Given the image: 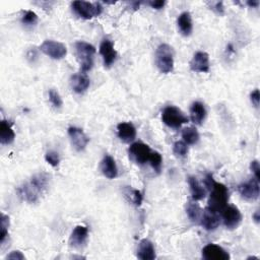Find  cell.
I'll use <instances>...</instances> for the list:
<instances>
[{
  "label": "cell",
  "mask_w": 260,
  "mask_h": 260,
  "mask_svg": "<svg viewBox=\"0 0 260 260\" xmlns=\"http://www.w3.org/2000/svg\"><path fill=\"white\" fill-rule=\"evenodd\" d=\"M49 181H50V175L47 173L43 172L32 176L29 182L19 187V196L29 203L37 202L41 195L47 190Z\"/></svg>",
  "instance_id": "6da1fadb"
},
{
  "label": "cell",
  "mask_w": 260,
  "mask_h": 260,
  "mask_svg": "<svg viewBox=\"0 0 260 260\" xmlns=\"http://www.w3.org/2000/svg\"><path fill=\"white\" fill-rule=\"evenodd\" d=\"M210 195L208 199V208L214 209L218 213L223 211L227 206L228 200H229V190L222 184L214 181L213 185L209 188Z\"/></svg>",
  "instance_id": "7a4b0ae2"
},
{
  "label": "cell",
  "mask_w": 260,
  "mask_h": 260,
  "mask_svg": "<svg viewBox=\"0 0 260 260\" xmlns=\"http://www.w3.org/2000/svg\"><path fill=\"white\" fill-rule=\"evenodd\" d=\"M76 55L80 63V70L83 73L90 71L94 66V56L96 48L90 43L78 41L75 44Z\"/></svg>",
  "instance_id": "3957f363"
},
{
  "label": "cell",
  "mask_w": 260,
  "mask_h": 260,
  "mask_svg": "<svg viewBox=\"0 0 260 260\" xmlns=\"http://www.w3.org/2000/svg\"><path fill=\"white\" fill-rule=\"evenodd\" d=\"M156 63L162 73H170L174 69V50L168 44H161L156 51Z\"/></svg>",
  "instance_id": "277c9868"
},
{
  "label": "cell",
  "mask_w": 260,
  "mask_h": 260,
  "mask_svg": "<svg viewBox=\"0 0 260 260\" xmlns=\"http://www.w3.org/2000/svg\"><path fill=\"white\" fill-rule=\"evenodd\" d=\"M162 120L168 127L177 129L188 122V117L179 108L168 106L162 111Z\"/></svg>",
  "instance_id": "5b68a950"
},
{
  "label": "cell",
  "mask_w": 260,
  "mask_h": 260,
  "mask_svg": "<svg viewBox=\"0 0 260 260\" xmlns=\"http://www.w3.org/2000/svg\"><path fill=\"white\" fill-rule=\"evenodd\" d=\"M72 10L79 18L85 20H91L95 16L100 15L103 11V7L99 2H88V1H73L71 3Z\"/></svg>",
  "instance_id": "8992f818"
},
{
  "label": "cell",
  "mask_w": 260,
  "mask_h": 260,
  "mask_svg": "<svg viewBox=\"0 0 260 260\" xmlns=\"http://www.w3.org/2000/svg\"><path fill=\"white\" fill-rule=\"evenodd\" d=\"M152 153L150 146L143 142H135L129 148V156L137 165H144L149 162Z\"/></svg>",
  "instance_id": "52a82bcc"
},
{
  "label": "cell",
  "mask_w": 260,
  "mask_h": 260,
  "mask_svg": "<svg viewBox=\"0 0 260 260\" xmlns=\"http://www.w3.org/2000/svg\"><path fill=\"white\" fill-rule=\"evenodd\" d=\"M40 50L47 56L56 60L63 59L67 54V49L65 47V45L53 40L45 41L41 45Z\"/></svg>",
  "instance_id": "ba28073f"
},
{
  "label": "cell",
  "mask_w": 260,
  "mask_h": 260,
  "mask_svg": "<svg viewBox=\"0 0 260 260\" xmlns=\"http://www.w3.org/2000/svg\"><path fill=\"white\" fill-rule=\"evenodd\" d=\"M242 214L238 207L234 205H227L223 210V220L227 229H237L242 222Z\"/></svg>",
  "instance_id": "9c48e42d"
},
{
  "label": "cell",
  "mask_w": 260,
  "mask_h": 260,
  "mask_svg": "<svg viewBox=\"0 0 260 260\" xmlns=\"http://www.w3.org/2000/svg\"><path fill=\"white\" fill-rule=\"evenodd\" d=\"M238 191L242 198L248 201H254L259 197V181L251 179L248 182L242 183L238 186Z\"/></svg>",
  "instance_id": "30bf717a"
},
{
  "label": "cell",
  "mask_w": 260,
  "mask_h": 260,
  "mask_svg": "<svg viewBox=\"0 0 260 260\" xmlns=\"http://www.w3.org/2000/svg\"><path fill=\"white\" fill-rule=\"evenodd\" d=\"M68 135L70 137L71 143L73 148L77 152L84 151L90 141V138L88 135L84 132L83 129L77 128V127H69L68 128Z\"/></svg>",
  "instance_id": "8fae6325"
},
{
  "label": "cell",
  "mask_w": 260,
  "mask_h": 260,
  "mask_svg": "<svg viewBox=\"0 0 260 260\" xmlns=\"http://www.w3.org/2000/svg\"><path fill=\"white\" fill-rule=\"evenodd\" d=\"M200 222L206 231H215L221 224V217L218 211L207 207L203 211Z\"/></svg>",
  "instance_id": "7c38bea8"
},
{
  "label": "cell",
  "mask_w": 260,
  "mask_h": 260,
  "mask_svg": "<svg viewBox=\"0 0 260 260\" xmlns=\"http://www.w3.org/2000/svg\"><path fill=\"white\" fill-rule=\"evenodd\" d=\"M202 256L206 260H228L230 259V254L223 247L216 244H207L202 249Z\"/></svg>",
  "instance_id": "4fadbf2b"
},
{
  "label": "cell",
  "mask_w": 260,
  "mask_h": 260,
  "mask_svg": "<svg viewBox=\"0 0 260 260\" xmlns=\"http://www.w3.org/2000/svg\"><path fill=\"white\" fill-rule=\"evenodd\" d=\"M100 54L103 57L105 67L108 68L112 66V64L115 62L117 57V52L115 49H114L113 43L108 39L102 41L100 45Z\"/></svg>",
  "instance_id": "5bb4252c"
},
{
  "label": "cell",
  "mask_w": 260,
  "mask_h": 260,
  "mask_svg": "<svg viewBox=\"0 0 260 260\" xmlns=\"http://www.w3.org/2000/svg\"><path fill=\"white\" fill-rule=\"evenodd\" d=\"M190 68L194 72H208L209 71V56L205 52L195 53L190 61Z\"/></svg>",
  "instance_id": "9a60e30c"
},
{
  "label": "cell",
  "mask_w": 260,
  "mask_h": 260,
  "mask_svg": "<svg viewBox=\"0 0 260 260\" xmlns=\"http://www.w3.org/2000/svg\"><path fill=\"white\" fill-rule=\"evenodd\" d=\"M117 134L120 140L125 143H129L135 139L136 129L132 123L121 122L117 125Z\"/></svg>",
  "instance_id": "2e32d148"
},
{
  "label": "cell",
  "mask_w": 260,
  "mask_h": 260,
  "mask_svg": "<svg viewBox=\"0 0 260 260\" xmlns=\"http://www.w3.org/2000/svg\"><path fill=\"white\" fill-rule=\"evenodd\" d=\"M89 237V229L85 226H77L72 231L69 238V243L72 247L78 248L84 245Z\"/></svg>",
  "instance_id": "e0dca14e"
},
{
  "label": "cell",
  "mask_w": 260,
  "mask_h": 260,
  "mask_svg": "<svg viewBox=\"0 0 260 260\" xmlns=\"http://www.w3.org/2000/svg\"><path fill=\"white\" fill-rule=\"evenodd\" d=\"M70 85L76 94L85 93L90 87V78L86 75V73H75L70 78Z\"/></svg>",
  "instance_id": "ac0fdd59"
},
{
  "label": "cell",
  "mask_w": 260,
  "mask_h": 260,
  "mask_svg": "<svg viewBox=\"0 0 260 260\" xmlns=\"http://www.w3.org/2000/svg\"><path fill=\"white\" fill-rule=\"evenodd\" d=\"M137 257L141 260H153L156 258L154 244L150 240L143 239L139 242L137 248Z\"/></svg>",
  "instance_id": "d6986e66"
},
{
  "label": "cell",
  "mask_w": 260,
  "mask_h": 260,
  "mask_svg": "<svg viewBox=\"0 0 260 260\" xmlns=\"http://www.w3.org/2000/svg\"><path fill=\"white\" fill-rule=\"evenodd\" d=\"M101 171L108 179H114L118 176V168L116 162L111 156L106 155L101 162Z\"/></svg>",
  "instance_id": "ffe728a7"
},
{
  "label": "cell",
  "mask_w": 260,
  "mask_h": 260,
  "mask_svg": "<svg viewBox=\"0 0 260 260\" xmlns=\"http://www.w3.org/2000/svg\"><path fill=\"white\" fill-rule=\"evenodd\" d=\"M206 109L201 102H194L190 107V117L194 124L200 125L205 120Z\"/></svg>",
  "instance_id": "44dd1931"
},
{
  "label": "cell",
  "mask_w": 260,
  "mask_h": 260,
  "mask_svg": "<svg viewBox=\"0 0 260 260\" xmlns=\"http://www.w3.org/2000/svg\"><path fill=\"white\" fill-rule=\"evenodd\" d=\"M177 24H178L179 31L181 32V34L183 36L188 37L192 34L193 25H192L191 14L189 12L185 11V12H182L180 15H179Z\"/></svg>",
  "instance_id": "7402d4cb"
},
{
  "label": "cell",
  "mask_w": 260,
  "mask_h": 260,
  "mask_svg": "<svg viewBox=\"0 0 260 260\" xmlns=\"http://www.w3.org/2000/svg\"><path fill=\"white\" fill-rule=\"evenodd\" d=\"M15 134L11 124L6 120H2L0 123V142L1 144H10L13 142Z\"/></svg>",
  "instance_id": "603a6c76"
},
{
  "label": "cell",
  "mask_w": 260,
  "mask_h": 260,
  "mask_svg": "<svg viewBox=\"0 0 260 260\" xmlns=\"http://www.w3.org/2000/svg\"><path fill=\"white\" fill-rule=\"evenodd\" d=\"M188 184L190 187V192L192 195V199L194 201L201 200L205 197V190L198 182V180L195 177L190 176L188 178Z\"/></svg>",
  "instance_id": "cb8c5ba5"
},
{
  "label": "cell",
  "mask_w": 260,
  "mask_h": 260,
  "mask_svg": "<svg viewBox=\"0 0 260 260\" xmlns=\"http://www.w3.org/2000/svg\"><path fill=\"white\" fill-rule=\"evenodd\" d=\"M182 138L185 143L187 144H195L199 140V133L196 128L194 127H187L182 130Z\"/></svg>",
  "instance_id": "d4e9b609"
},
{
  "label": "cell",
  "mask_w": 260,
  "mask_h": 260,
  "mask_svg": "<svg viewBox=\"0 0 260 260\" xmlns=\"http://www.w3.org/2000/svg\"><path fill=\"white\" fill-rule=\"evenodd\" d=\"M186 213H187L189 220L192 223L199 222L201 219V216H202V210H201L199 204L196 202H190L187 206Z\"/></svg>",
  "instance_id": "484cf974"
},
{
  "label": "cell",
  "mask_w": 260,
  "mask_h": 260,
  "mask_svg": "<svg viewBox=\"0 0 260 260\" xmlns=\"http://www.w3.org/2000/svg\"><path fill=\"white\" fill-rule=\"evenodd\" d=\"M123 193L125 194V196L128 198V200L131 201L136 206H139L141 204L143 197H142V194L139 190H136V189H133L131 187L126 186L123 189Z\"/></svg>",
  "instance_id": "4316f807"
},
{
  "label": "cell",
  "mask_w": 260,
  "mask_h": 260,
  "mask_svg": "<svg viewBox=\"0 0 260 260\" xmlns=\"http://www.w3.org/2000/svg\"><path fill=\"white\" fill-rule=\"evenodd\" d=\"M22 23L25 26H35L38 23V15L32 10H28L22 16Z\"/></svg>",
  "instance_id": "83f0119b"
},
{
  "label": "cell",
  "mask_w": 260,
  "mask_h": 260,
  "mask_svg": "<svg viewBox=\"0 0 260 260\" xmlns=\"http://www.w3.org/2000/svg\"><path fill=\"white\" fill-rule=\"evenodd\" d=\"M188 144L184 141H176L173 146V152L177 157L184 158L188 153Z\"/></svg>",
  "instance_id": "f1b7e54d"
},
{
  "label": "cell",
  "mask_w": 260,
  "mask_h": 260,
  "mask_svg": "<svg viewBox=\"0 0 260 260\" xmlns=\"http://www.w3.org/2000/svg\"><path fill=\"white\" fill-rule=\"evenodd\" d=\"M9 228V218L4 214L1 215V232H0V243L3 244L8 236Z\"/></svg>",
  "instance_id": "f546056e"
},
{
  "label": "cell",
  "mask_w": 260,
  "mask_h": 260,
  "mask_svg": "<svg viewBox=\"0 0 260 260\" xmlns=\"http://www.w3.org/2000/svg\"><path fill=\"white\" fill-rule=\"evenodd\" d=\"M150 164L153 167V169L157 172L160 173L161 169H162V159L160 153L158 152H153L150 158Z\"/></svg>",
  "instance_id": "4dcf8cb0"
},
{
  "label": "cell",
  "mask_w": 260,
  "mask_h": 260,
  "mask_svg": "<svg viewBox=\"0 0 260 260\" xmlns=\"http://www.w3.org/2000/svg\"><path fill=\"white\" fill-rule=\"evenodd\" d=\"M49 100H50L51 104L57 109L61 108L63 105V102H62V99H61L59 93L55 91L54 89H51L50 91H49Z\"/></svg>",
  "instance_id": "1f68e13d"
},
{
  "label": "cell",
  "mask_w": 260,
  "mask_h": 260,
  "mask_svg": "<svg viewBox=\"0 0 260 260\" xmlns=\"http://www.w3.org/2000/svg\"><path fill=\"white\" fill-rule=\"evenodd\" d=\"M45 160L48 164H50L52 167H57L60 162V158H59L58 153L53 152V151L48 152L45 155Z\"/></svg>",
  "instance_id": "d6a6232c"
},
{
  "label": "cell",
  "mask_w": 260,
  "mask_h": 260,
  "mask_svg": "<svg viewBox=\"0 0 260 260\" xmlns=\"http://www.w3.org/2000/svg\"><path fill=\"white\" fill-rule=\"evenodd\" d=\"M250 169L251 171L254 173L255 179L256 180H260V167H259V162L258 161H253L251 162V165H250Z\"/></svg>",
  "instance_id": "836d02e7"
},
{
  "label": "cell",
  "mask_w": 260,
  "mask_h": 260,
  "mask_svg": "<svg viewBox=\"0 0 260 260\" xmlns=\"http://www.w3.org/2000/svg\"><path fill=\"white\" fill-rule=\"evenodd\" d=\"M250 100L252 102V104L258 108L259 106V101H260V94H259V90H254L251 94H250Z\"/></svg>",
  "instance_id": "e575fe53"
},
{
  "label": "cell",
  "mask_w": 260,
  "mask_h": 260,
  "mask_svg": "<svg viewBox=\"0 0 260 260\" xmlns=\"http://www.w3.org/2000/svg\"><path fill=\"white\" fill-rule=\"evenodd\" d=\"M6 258L10 260H24L25 256L20 251H12L9 255H7Z\"/></svg>",
  "instance_id": "d590c367"
},
{
  "label": "cell",
  "mask_w": 260,
  "mask_h": 260,
  "mask_svg": "<svg viewBox=\"0 0 260 260\" xmlns=\"http://www.w3.org/2000/svg\"><path fill=\"white\" fill-rule=\"evenodd\" d=\"M27 57L28 59L31 61V62H35V60L38 58V54H37V51L35 50V49H30L28 54H27Z\"/></svg>",
  "instance_id": "8d00e7d4"
},
{
  "label": "cell",
  "mask_w": 260,
  "mask_h": 260,
  "mask_svg": "<svg viewBox=\"0 0 260 260\" xmlns=\"http://www.w3.org/2000/svg\"><path fill=\"white\" fill-rule=\"evenodd\" d=\"M149 4L155 8V9H161L165 6L166 2L165 1H161V0H158V1H150Z\"/></svg>",
  "instance_id": "74e56055"
},
{
  "label": "cell",
  "mask_w": 260,
  "mask_h": 260,
  "mask_svg": "<svg viewBox=\"0 0 260 260\" xmlns=\"http://www.w3.org/2000/svg\"><path fill=\"white\" fill-rule=\"evenodd\" d=\"M213 9L216 10L219 14H224V5H223V2H216L214 3V6H213Z\"/></svg>",
  "instance_id": "f35d334b"
},
{
  "label": "cell",
  "mask_w": 260,
  "mask_h": 260,
  "mask_svg": "<svg viewBox=\"0 0 260 260\" xmlns=\"http://www.w3.org/2000/svg\"><path fill=\"white\" fill-rule=\"evenodd\" d=\"M253 220L255 221L256 224H258L260 222V213H259V210L255 211V214L253 215Z\"/></svg>",
  "instance_id": "ab89813d"
},
{
  "label": "cell",
  "mask_w": 260,
  "mask_h": 260,
  "mask_svg": "<svg viewBox=\"0 0 260 260\" xmlns=\"http://www.w3.org/2000/svg\"><path fill=\"white\" fill-rule=\"evenodd\" d=\"M247 4H248L250 7H258V5H259V1H258V0H255V1H247Z\"/></svg>",
  "instance_id": "60d3db41"
},
{
  "label": "cell",
  "mask_w": 260,
  "mask_h": 260,
  "mask_svg": "<svg viewBox=\"0 0 260 260\" xmlns=\"http://www.w3.org/2000/svg\"><path fill=\"white\" fill-rule=\"evenodd\" d=\"M247 259H258V257H254V256H251V257H248Z\"/></svg>",
  "instance_id": "b9f144b4"
}]
</instances>
